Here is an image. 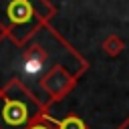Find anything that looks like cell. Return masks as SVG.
I'll return each instance as SVG.
<instances>
[{"mask_svg":"<svg viewBox=\"0 0 129 129\" xmlns=\"http://www.w3.org/2000/svg\"><path fill=\"white\" fill-rule=\"evenodd\" d=\"M87 69L89 60L50 24L22 44L0 34V91L20 85L46 111L75 89Z\"/></svg>","mask_w":129,"mask_h":129,"instance_id":"6da1fadb","label":"cell"},{"mask_svg":"<svg viewBox=\"0 0 129 129\" xmlns=\"http://www.w3.org/2000/svg\"><path fill=\"white\" fill-rule=\"evenodd\" d=\"M56 14L48 0H0V34L26 42Z\"/></svg>","mask_w":129,"mask_h":129,"instance_id":"7a4b0ae2","label":"cell"},{"mask_svg":"<svg viewBox=\"0 0 129 129\" xmlns=\"http://www.w3.org/2000/svg\"><path fill=\"white\" fill-rule=\"evenodd\" d=\"M44 113L48 111L24 87L10 85L0 91V129H28Z\"/></svg>","mask_w":129,"mask_h":129,"instance_id":"3957f363","label":"cell"},{"mask_svg":"<svg viewBox=\"0 0 129 129\" xmlns=\"http://www.w3.org/2000/svg\"><path fill=\"white\" fill-rule=\"evenodd\" d=\"M46 117H48V121H50L56 129H89V125H87L79 115H75V113H69V115L62 117V119H54V117H50L48 113H46Z\"/></svg>","mask_w":129,"mask_h":129,"instance_id":"277c9868","label":"cell"},{"mask_svg":"<svg viewBox=\"0 0 129 129\" xmlns=\"http://www.w3.org/2000/svg\"><path fill=\"white\" fill-rule=\"evenodd\" d=\"M101 48H103V52H105L107 56L115 58V56H119V54L123 52L125 42H123V38H121L119 34H109V36L101 42Z\"/></svg>","mask_w":129,"mask_h":129,"instance_id":"5b68a950","label":"cell"},{"mask_svg":"<svg viewBox=\"0 0 129 129\" xmlns=\"http://www.w3.org/2000/svg\"><path fill=\"white\" fill-rule=\"evenodd\" d=\"M28 129H56V127H54V125L48 121V117H46V113H44V115H42L38 121H34V123H32Z\"/></svg>","mask_w":129,"mask_h":129,"instance_id":"8992f818","label":"cell"},{"mask_svg":"<svg viewBox=\"0 0 129 129\" xmlns=\"http://www.w3.org/2000/svg\"><path fill=\"white\" fill-rule=\"evenodd\" d=\"M117 129H129V117H127V119H125V121H123V123H121Z\"/></svg>","mask_w":129,"mask_h":129,"instance_id":"52a82bcc","label":"cell"}]
</instances>
